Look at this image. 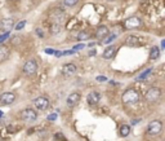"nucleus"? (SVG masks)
Returning a JSON list of instances; mask_svg holds the SVG:
<instances>
[{"label": "nucleus", "instance_id": "obj_23", "mask_svg": "<svg viewBox=\"0 0 165 141\" xmlns=\"http://www.w3.org/2000/svg\"><path fill=\"white\" fill-rule=\"evenodd\" d=\"M26 25V21H22V22H18L17 25H16V30H22L23 27H25Z\"/></svg>", "mask_w": 165, "mask_h": 141}, {"label": "nucleus", "instance_id": "obj_14", "mask_svg": "<svg viewBox=\"0 0 165 141\" xmlns=\"http://www.w3.org/2000/svg\"><path fill=\"white\" fill-rule=\"evenodd\" d=\"M9 55H11V51H9V47L5 44H0V62H4L8 60Z\"/></svg>", "mask_w": 165, "mask_h": 141}, {"label": "nucleus", "instance_id": "obj_5", "mask_svg": "<svg viewBox=\"0 0 165 141\" xmlns=\"http://www.w3.org/2000/svg\"><path fill=\"white\" fill-rule=\"evenodd\" d=\"M144 44H146L144 39L141 36H137V35H129L125 39V45H128V47H141Z\"/></svg>", "mask_w": 165, "mask_h": 141}, {"label": "nucleus", "instance_id": "obj_2", "mask_svg": "<svg viewBox=\"0 0 165 141\" xmlns=\"http://www.w3.org/2000/svg\"><path fill=\"white\" fill-rule=\"evenodd\" d=\"M19 116H21V119L23 120V122L34 123L37 119V113H36V110H34L31 108H26V109H23L21 111Z\"/></svg>", "mask_w": 165, "mask_h": 141}, {"label": "nucleus", "instance_id": "obj_12", "mask_svg": "<svg viewBox=\"0 0 165 141\" xmlns=\"http://www.w3.org/2000/svg\"><path fill=\"white\" fill-rule=\"evenodd\" d=\"M14 27V19L12 18H5L0 22V30L3 32H9Z\"/></svg>", "mask_w": 165, "mask_h": 141}, {"label": "nucleus", "instance_id": "obj_16", "mask_svg": "<svg viewBox=\"0 0 165 141\" xmlns=\"http://www.w3.org/2000/svg\"><path fill=\"white\" fill-rule=\"evenodd\" d=\"M115 52H116V47L110 45L103 51V55L102 56H103V58H106V60H110V58H112L115 56Z\"/></svg>", "mask_w": 165, "mask_h": 141}, {"label": "nucleus", "instance_id": "obj_8", "mask_svg": "<svg viewBox=\"0 0 165 141\" xmlns=\"http://www.w3.org/2000/svg\"><path fill=\"white\" fill-rule=\"evenodd\" d=\"M141 25H142V22L138 17H129L124 21V27L127 30H135V29L141 27Z\"/></svg>", "mask_w": 165, "mask_h": 141}, {"label": "nucleus", "instance_id": "obj_21", "mask_svg": "<svg viewBox=\"0 0 165 141\" xmlns=\"http://www.w3.org/2000/svg\"><path fill=\"white\" fill-rule=\"evenodd\" d=\"M77 2H79V0H63V4L66 7H74L77 4Z\"/></svg>", "mask_w": 165, "mask_h": 141}, {"label": "nucleus", "instance_id": "obj_29", "mask_svg": "<svg viewBox=\"0 0 165 141\" xmlns=\"http://www.w3.org/2000/svg\"><path fill=\"white\" fill-rule=\"evenodd\" d=\"M36 32H37L39 36H43V35H44V34H43V31H40V29H36Z\"/></svg>", "mask_w": 165, "mask_h": 141}, {"label": "nucleus", "instance_id": "obj_7", "mask_svg": "<svg viewBox=\"0 0 165 141\" xmlns=\"http://www.w3.org/2000/svg\"><path fill=\"white\" fill-rule=\"evenodd\" d=\"M34 106H35L36 110H39V111H44L49 108V100H48V97H45V96H40L34 100Z\"/></svg>", "mask_w": 165, "mask_h": 141}, {"label": "nucleus", "instance_id": "obj_15", "mask_svg": "<svg viewBox=\"0 0 165 141\" xmlns=\"http://www.w3.org/2000/svg\"><path fill=\"white\" fill-rule=\"evenodd\" d=\"M108 32H110V30H108V27L107 26H99L98 29L95 30V38L97 39H105L106 36L108 35Z\"/></svg>", "mask_w": 165, "mask_h": 141}, {"label": "nucleus", "instance_id": "obj_11", "mask_svg": "<svg viewBox=\"0 0 165 141\" xmlns=\"http://www.w3.org/2000/svg\"><path fill=\"white\" fill-rule=\"evenodd\" d=\"M101 101V93L97 91H92L86 96V102L89 105H97Z\"/></svg>", "mask_w": 165, "mask_h": 141}, {"label": "nucleus", "instance_id": "obj_27", "mask_svg": "<svg viewBox=\"0 0 165 141\" xmlns=\"http://www.w3.org/2000/svg\"><path fill=\"white\" fill-rule=\"evenodd\" d=\"M18 42H19V38H18V36H14L13 40H12V43H13V44H18Z\"/></svg>", "mask_w": 165, "mask_h": 141}, {"label": "nucleus", "instance_id": "obj_1", "mask_svg": "<svg viewBox=\"0 0 165 141\" xmlns=\"http://www.w3.org/2000/svg\"><path fill=\"white\" fill-rule=\"evenodd\" d=\"M121 101H123V104H125V105L137 104L139 101V93L135 89L129 88L124 92L123 96H121Z\"/></svg>", "mask_w": 165, "mask_h": 141}, {"label": "nucleus", "instance_id": "obj_22", "mask_svg": "<svg viewBox=\"0 0 165 141\" xmlns=\"http://www.w3.org/2000/svg\"><path fill=\"white\" fill-rule=\"evenodd\" d=\"M115 39H116V35H115V34H112V35H110V36H106L103 39V43H105V44H110V43L112 40H115Z\"/></svg>", "mask_w": 165, "mask_h": 141}, {"label": "nucleus", "instance_id": "obj_24", "mask_svg": "<svg viewBox=\"0 0 165 141\" xmlns=\"http://www.w3.org/2000/svg\"><path fill=\"white\" fill-rule=\"evenodd\" d=\"M9 36V32H5V34H4V35L3 36H0V43H3L4 40H5V39Z\"/></svg>", "mask_w": 165, "mask_h": 141}, {"label": "nucleus", "instance_id": "obj_30", "mask_svg": "<svg viewBox=\"0 0 165 141\" xmlns=\"http://www.w3.org/2000/svg\"><path fill=\"white\" fill-rule=\"evenodd\" d=\"M97 79H98V80H106V78L105 76H98Z\"/></svg>", "mask_w": 165, "mask_h": 141}, {"label": "nucleus", "instance_id": "obj_6", "mask_svg": "<svg viewBox=\"0 0 165 141\" xmlns=\"http://www.w3.org/2000/svg\"><path fill=\"white\" fill-rule=\"evenodd\" d=\"M37 70V62L34 60V58H31V60H28L25 62V65H23V74L25 75H34Z\"/></svg>", "mask_w": 165, "mask_h": 141}, {"label": "nucleus", "instance_id": "obj_31", "mask_svg": "<svg viewBox=\"0 0 165 141\" xmlns=\"http://www.w3.org/2000/svg\"><path fill=\"white\" fill-rule=\"evenodd\" d=\"M0 116H3V111H0Z\"/></svg>", "mask_w": 165, "mask_h": 141}, {"label": "nucleus", "instance_id": "obj_28", "mask_svg": "<svg viewBox=\"0 0 165 141\" xmlns=\"http://www.w3.org/2000/svg\"><path fill=\"white\" fill-rule=\"evenodd\" d=\"M56 118H57V115H56V114H52V115L48 116V120H54Z\"/></svg>", "mask_w": 165, "mask_h": 141}, {"label": "nucleus", "instance_id": "obj_26", "mask_svg": "<svg viewBox=\"0 0 165 141\" xmlns=\"http://www.w3.org/2000/svg\"><path fill=\"white\" fill-rule=\"evenodd\" d=\"M45 53H48V55H53V53H56L54 49H50V48H47L45 49Z\"/></svg>", "mask_w": 165, "mask_h": 141}, {"label": "nucleus", "instance_id": "obj_17", "mask_svg": "<svg viewBox=\"0 0 165 141\" xmlns=\"http://www.w3.org/2000/svg\"><path fill=\"white\" fill-rule=\"evenodd\" d=\"M61 29H62V25H61L60 22H52L49 31H50L52 35H57V34L61 31Z\"/></svg>", "mask_w": 165, "mask_h": 141}, {"label": "nucleus", "instance_id": "obj_19", "mask_svg": "<svg viewBox=\"0 0 165 141\" xmlns=\"http://www.w3.org/2000/svg\"><path fill=\"white\" fill-rule=\"evenodd\" d=\"M119 133H120L121 137H127V136L130 133V127L128 124H123L119 129Z\"/></svg>", "mask_w": 165, "mask_h": 141}, {"label": "nucleus", "instance_id": "obj_10", "mask_svg": "<svg viewBox=\"0 0 165 141\" xmlns=\"http://www.w3.org/2000/svg\"><path fill=\"white\" fill-rule=\"evenodd\" d=\"M77 71V67L75 64H65L63 66H62V74H63L65 76H72L75 75Z\"/></svg>", "mask_w": 165, "mask_h": 141}, {"label": "nucleus", "instance_id": "obj_4", "mask_svg": "<svg viewBox=\"0 0 165 141\" xmlns=\"http://www.w3.org/2000/svg\"><path fill=\"white\" fill-rule=\"evenodd\" d=\"M163 129V122L161 120H152V122L148 123L147 127V133L150 136H157Z\"/></svg>", "mask_w": 165, "mask_h": 141}, {"label": "nucleus", "instance_id": "obj_13", "mask_svg": "<svg viewBox=\"0 0 165 141\" xmlns=\"http://www.w3.org/2000/svg\"><path fill=\"white\" fill-rule=\"evenodd\" d=\"M80 99H81V96L80 93H77V92H72V93L67 97V105L70 106V108H74V106H76L77 104L80 102Z\"/></svg>", "mask_w": 165, "mask_h": 141}, {"label": "nucleus", "instance_id": "obj_18", "mask_svg": "<svg viewBox=\"0 0 165 141\" xmlns=\"http://www.w3.org/2000/svg\"><path fill=\"white\" fill-rule=\"evenodd\" d=\"M160 57V48L159 47H152L150 51V60H157Z\"/></svg>", "mask_w": 165, "mask_h": 141}, {"label": "nucleus", "instance_id": "obj_25", "mask_svg": "<svg viewBox=\"0 0 165 141\" xmlns=\"http://www.w3.org/2000/svg\"><path fill=\"white\" fill-rule=\"evenodd\" d=\"M151 71H152V69H148V70H147L146 72H143V74H142V75H141L139 78H146V76H147L148 74H151Z\"/></svg>", "mask_w": 165, "mask_h": 141}, {"label": "nucleus", "instance_id": "obj_20", "mask_svg": "<svg viewBox=\"0 0 165 141\" xmlns=\"http://www.w3.org/2000/svg\"><path fill=\"white\" fill-rule=\"evenodd\" d=\"M89 38H90V34L86 32V31H81L79 35H77V39H79V40H86V39H89Z\"/></svg>", "mask_w": 165, "mask_h": 141}, {"label": "nucleus", "instance_id": "obj_3", "mask_svg": "<svg viewBox=\"0 0 165 141\" xmlns=\"http://www.w3.org/2000/svg\"><path fill=\"white\" fill-rule=\"evenodd\" d=\"M160 96H161V89L159 87H151V88L147 89L146 95H144V100L147 102H155L160 99Z\"/></svg>", "mask_w": 165, "mask_h": 141}, {"label": "nucleus", "instance_id": "obj_9", "mask_svg": "<svg viewBox=\"0 0 165 141\" xmlns=\"http://www.w3.org/2000/svg\"><path fill=\"white\" fill-rule=\"evenodd\" d=\"M14 101H16V93L13 92H4L0 95V105H12Z\"/></svg>", "mask_w": 165, "mask_h": 141}]
</instances>
